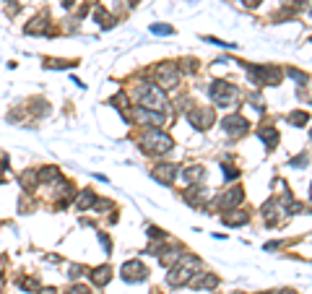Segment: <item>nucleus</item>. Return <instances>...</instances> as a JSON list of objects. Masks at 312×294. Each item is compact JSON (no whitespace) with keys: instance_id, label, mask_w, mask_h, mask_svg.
Listing matches in <instances>:
<instances>
[{"instance_id":"nucleus-4","label":"nucleus","mask_w":312,"mask_h":294,"mask_svg":"<svg viewBox=\"0 0 312 294\" xmlns=\"http://www.w3.org/2000/svg\"><path fill=\"white\" fill-rule=\"evenodd\" d=\"M120 274H122L125 281H143L148 276V271H146V266L141 261H128L120 268Z\"/></svg>"},{"instance_id":"nucleus-17","label":"nucleus","mask_w":312,"mask_h":294,"mask_svg":"<svg viewBox=\"0 0 312 294\" xmlns=\"http://www.w3.org/2000/svg\"><path fill=\"white\" fill-rule=\"evenodd\" d=\"M151 31H154V34H172L175 29L167 26V24H154V26H151Z\"/></svg>"},{"instance_id":"nucleus-15","label":"nucleus","mask_w":312,"mask_h":294,"mask_svg":"<svg viewBox=\"0 0 312 294\" xmlns=\"http://www.w3.org/2000/svg\"><path fill=\"white\" fill-rule=\"evenodd\" d=\"M185 177L190 180V183H195V180L203 177V167H188V172H185Z\"/></svg>"},{"instance_id":"nucleus-10","label":"nucleus","mask_w":312,"mask_h":294,"mask_svg":"<svg viewBox=\"0 0 312 294\" xmlns=\"http://www.w3.org/2000/svg\"><path fill=\"white\" fill-rule=\"evenodd\" d=\"M44 21H47V16H37L34 21H29L26 34H44L47 31V24H44Z\"/></svg>"},{"instance_id":"nucleus-1","label":"nucleus","mask_w":312,"mask_h":294,"mask_svg":"<svg viewBox=\"0 0 312 294\" xmlns=\"http://www.w3.org/2000/svg\"><path fill=\"white\" fill-rule=\"evenodd\" d=\"M141 146H143V151H151V154H167V151H172L175 141H172V135L164 133V130L148 128L141 138Z\"/></svg>"},{"instance_id":"nucleus-11","label":"nucleus","mask_w":312,"mask_h":294,"mask_svg":"<svg viewBox=\"0 0 312 294\" xmlns=\"http://www.w3.org/2000/svg\"><path fill=\"white\" fill-rule=\"evenodd\" d=\"M37 183H39V175H34V172H24V175H21V188H24L26 193H31V190L37 188Z\"/></svg>"},{"instance_id":"nucleus-6","label":"nucleus","mask_w":312,"mask_h":294,"mask_svg":"<svg viewBox=\"0 0 312 294\" xmlns=\"http://www.w3.org/2000/svg\"><path fill=\"white\" fill-rule=\"evenodd\" d=\"M154 177L159 180V183L172 185V183H175V177H177V167H172V164H161V167L154 169Z\"/></svg>"},{"instance_id":"nucleus-18","label":"nucleus","mask_w":312,"mask_h":294,"mask_svg":"<svg viewBox=\"0 0 312 294\" xmlns=\"http://www.w3.org/2000/svg\"><path fill=\"white\" fill-rule=\"evenodd\" d=\"M39 284H37V279H21V289H26V292H31V289H37Z\"/></svg>"},{"instance_id":"nucleus-8","label":"nucleus","mask_w":312,"mask_h":294,"mask_svg":"<svg viewBox=\"0 0 312 294\" xmlns=\"http://www.w3.org/2000/svg\"><path fill=\"white\" fill-rule=\"evenodd\" d=\"M109 279H112V271H109V266H99V268H94V271H91V281H94L97 287H104Z\"/></svg>"},{"instance_id":"nucleus-13","label":"nucleus","mask_w":312,"mask_h":294,"mask_svg":"<svg viewBox=\"0 0 312 294\" xmlns=\"http://www.w3.org/2000/svg\"><path fill=\"white\" fill-rule=\"evenodd\" d=\"M258 135H260V138H263L265 143H268V149H273V146H276V138H279V133H276V128H263Z\"/></svg>"},{"instance_id":"nucleus-2","label":"nucleus","mask_w":312,"mask_h":294,"mask_svg":"<svg viewBox=\"0 0 312 294\" xmlns=\"http://www.w3.org/2000/svg\"><path fill=\"white\" fill-rule=\"evenodd\" d=\"M156 81H159L161 89H172V86H177V81H180V71H177V65H172V63L159 65V68H156Z\"/></svg>"},{"instance_id":"nucleus-24","label":"nucleus","mask_w":312,"mask_h":294,"mask_svg":"<svg viewBox=\"0 0 312 294\" xmlns=\"http://www.w3.org/2000/svg\"><path fill=\"white\" fill-rule=\"evenodd\" d=\"M154 294H159V292H154Z\"/></svg>"},{"instance_id":"nucleus-23","label":"nucleus","mask_w":312,"mask_h":294,"mask_svg":"<svg viewBox=\"0 0 312 294\" xmlns=\"http://www.w3.org/2000/svg\"><path fill=\"white\" fill-rule=\"evenodd\" d=\"M0 281H3V276H0Z\"/></svg>"},{"instance_id":"nucleus-19","label":"nucleus","mask_w":312,"mask_h":294,"mask_svg":"<svg viewBox=\"0 0 312 294\" xmlns=\"http://www.w3.org/2000/svg\"><path fill=\"white\" fill-rule=\"evenodd\" d=\"M84 266H71V274H68V276H71V279H81V276H84Z\"/></svg>"},{"instance_id":"nucleus-16","label":"nucleus","mask_w":312,"mask_h":294,"mask_svg":"<svg viewBox=\"0 0 312 294\" xmlns=\"http://www.w3.org/2000/svg\"><path fill=\"white\" fill-rule=\"evenodd\" d=\"M289 122H294V125H305V122H307V112H292V115H289Z\"/></svg>"},{"instance_id":"nucleus-12","label":"nucleus","mask_w":312,"mask_h":294,"mask_svg":"<svg viewBox=\"0 0 312 294\" xmlns=\"http://www.w3.org/2000/svg\"><path fill=\"white\" fill-rule=\"evenodd\" d=\"M55 180H60L57 167H44L42 172H39V183H55Z\"/></svg>"},{"instance_id":"nucleus-7","label":"nucleus","mask_w":312,"mask_h":294,"mask_svg":"<svg viewBox=\"0 0 312 294\" xmlns=\"http://www.w3.org/2000/svg\"><path fill=\"white\" fill-rule=\"evenodd\" d=\"M239 200H242V190H239V188H232L226 196L218 198V206H221V208H232V206H237Z\"/></svg>"},{"instance_id":"nucleus-5","label":"nucleus","mask_w":312,"mask_h":294,"mask_svg":"<svg viewBox=\"0 0 312 294\" xmlns=\"http://www.w3.org/2000/svg\"><path fill=\"white\" fill-rule=\"evenodd\" d=\"M221 128L226 133H232V135H242L245 128H247V122H245V117H239V115H229V117L221 120Z\"/></svg>"},{"instance_id":"nucleus-9","label":"nucleus","mask_w":312,"mask_h":294,"mask_svg":"<svg viewBox=\"0 0 312 294\" xmlns=\"http://www.w3.org/2000/svg\"><path fill=\"white\" fill-rule=\"evenodd\" d=\"M94 200H97V196L91 193V190H84V193L78 196V200H76V208L78 211H86L89 206H94Z\"/></svg>"},{"instance_id":"nucleus-14","label":"nucleus","mask_w":312,"mask_h":294,"mask_svg":"<svg viewBox=\"0 0 312 294\" xmlns=\"http://www.w3.org/2000/svg\"><path fill=\"white\" fill-rule=\"evenodd\" d=\"M224 221L232 224V227H234V224H245V221H247V213H226Z\"/></svg>"},{"instance_id":"nucleus-20","label":"nucleus","mask_w":312,"mask_h":294,"mask_svg":"<svg viewBox=\"0 0 312 294\" xmlns=\"http://www.w3.org/2000/svg\"><path fill=\"white\" fill-rule=\"evenodd\" d=\"M68 294H91V289L89 287H71V292Z\"/></svg>"},{"instance_id":"nucleus-21","label":"nucleus","mask_w":312,"mask_h":294,"mask_svg":"<svg viewBox=\"0 0 312 294\" xmlns=\"http://www.w3.org/2000/svg\"><path fill=\"white\" fill-rule=\"evenodd\" d=\"M239 3H242V5H247V8H255L260 0H239Z\"/></svg>"},{"instance_id":"nucleus-3","label":"nucleus","mask_w":312,"mask_h":294,"mask_svg":"<svg viewBox=\"0 0 312 294\" xmlns=\"http://www.w3.org/2000/svg\"><path fill=\"white\" fill-rule=\"evenodd\" d=\"M211 94H213V101H216V104L226 107V104H232V101L237 99V89L229 86V84H224V81H216L213 89H211Z\"/></svg>"},{"instance_id":"nucleus-22","label":"nucleus","mask_w":312,"mask_h":294,"mask_svg":"<svg viewBox=\"0 0 312 294\" xmlns=\"http://www.w3.org/2000/svg\"><path fill=\"white\" fill-rule=\"evenodd\" d=\"M39 294H55V289H42Z\"/></svg>"}]
</instances>
